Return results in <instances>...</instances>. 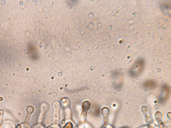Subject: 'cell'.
<instances>
[{
    "label": "cell",
    "mask_w": 171,
    "mask_h": 128,
    "mask_svg": "<svg viewBox=\"0 0 171 128\" xmlns=\"http://www.w3.org/2000/svg\"><path fill=\"white\" fill-rule=\"evenodd\" d=\"M63 128H73L72 124L70 123H68Z\"/></svg>",
    "instance_id": "6da1fadb"
}]
</instances>
